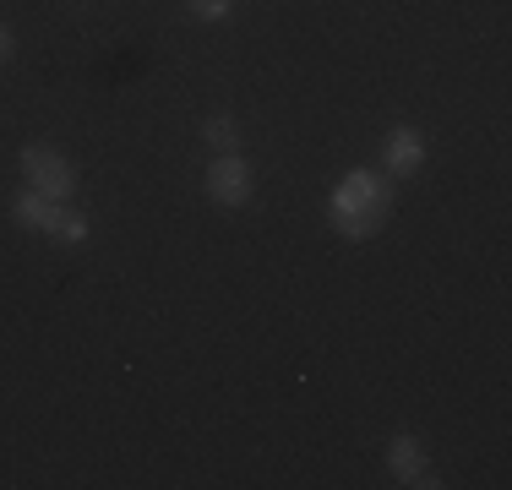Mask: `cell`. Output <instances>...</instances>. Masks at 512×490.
I'll list each match as a JSON object with an SVG mask.
<instances>
[{
    "instance_id": "6da1fadb",
    "label": "cell",
    "mask_w": 512,
    "mask_h": 490,
    "mask_svg": "<svg viewBox=\"0 0 512 490\" xmlns=\"http://www.w3.org/2000/svg\"><path fill=\"white\" fill-rule=\"evenodd\" d=\"M387 213H393V175L382 169H349L327 202V218L344 240H371L387 224Z\"/></svg>"
},
{
    "instance_id": "7a4b0ae2",
    "label": "cell",
    "mask_w": 512,
    "mask_h": 490,
    "mask_svg": "<svg viewBox=\"0 0 512 490\" xmlns=\"http://www.w3.org/2000/svg\"><path fill=\"white\" fill-rule=\"evenodd\" d=\"M22 175H28L33 191L50 196V202H66V196L77 191V169H71V158L60 153V147H50V142L22 147Z\"/></svg>"
},
{
    "instance_id": "3957f363",
    "label": "cell",
    "mask_w": 512,
    "mask_h": 490,
    "mask_svg": "<svg viewBox=\"0 0 512 490\" xmlns=\"http://www.w3.org/2000/svg\"><path fill=\"white\" fill-rule=\"evenodd\" d=\"M256 191L251 180V164L240 153H213V164H207V196H213L218 207H246Z\"/></svg>"
},
{
    "instance_id": "277c9868",
    "label": "cell",
    "mask_w": 512,
    "mask_h": 490,
    "mask_svg": "<svg viewBox=\"0 0 512 490\" xmlns=\"http://www.w3.org/2000/svg\"><path fill=\"white\" fill-rule=\"evenodd\" d=\"M387 469H393V480H398V485H420V490L442 485V480H431L425 447H420V436H409V431H398L393 441H387Z\"/></svg>"
},
{
    "instance_id": "5b68a950",
    "label": "cell",
    "mask_w": 512,
    "mask_h": 490,
    "mask_svg": "<svg viewBox=\"0 0 512 490\" xmlns=\"http://www.w3.org/2000/svg\"><path fill=\"white\" fill-rule=\"evenodd\" d=\"M382 175H414V169H420L425 164V137H420V131H414V126H393V131H387V142H382Z\"/></svg>"
},
{
    "instance_id": "8992f818",
    "label": "cell",
    "mask_w": 512,
    "mask_h": 490,
    "mask_svg": "<svg viewBox=\"0 0 512 490\" xmlns=\"http://www.w3.org/2000/svg\"><path fill=\"white\" fill-rule=\"evenodd\" d=\"M55 207H60V202H50V196H44V191H33V186L11 196V218H17V229H28V235H50Z\"/></svg>"
},
{
    "instance_id": "52a82bcc",
    "label": "cell",
    "mask_w": 512,
    "mask_h": 490,
    "mask_svg": "<svg viewBox=\"0 0 512 490\" xmlns=\"http://www.w3.org/2000/svg\"><path fill=\"white\" fill-rule=\"evenodd\" d=\"M88 213H77V207H55V218H50V240L60 245H82L88 240Z\"/></svg>"
},
{
    "instance_id": "ba28073f",
    "label": "cell",
    "mask_w": 512,
    "mask_h": 490,
    "mask_svg": "<svg viewBox=\"0 0 512 490\" xmlns=\"http://www.w3.org/2000/svg\"><path fill=\"white\" fill-rule=\"evenodd\" d=\"M202 142L213 147V153H235V147H240V131H235V120H229V115H213V120L202 126Z\"/></svg>"
},
{
    "instance_id": "9c48e42d",
    "label": "cell",
    "mask_w": 512,
    "mask_h": 490,
    "mask_svg": "<svg viewBox=\"0 0 512 490\" xmlns=\"http://www.w3.org/2000/svg\"><path fill=\"white\" fill-rule=\"evenodd\" d=\"M186 11L197 22H224L229 11H235V0H186Z\"/></svg>"
},
{
    "instance_id": "30bf717a",
    "label": "cell",
    "mask_w": 512,
    "mask_h": 490,
    "mask_svg": "<svg viewBox=\"0 0 512 490\" xmlns=\"http://www.w3.org/2000/svg\"><path fill=\"white\" fill-rule=\"evenodd\" d=\"M11 49H17V44H11V28H6V22H0V66H6V60H11Z\"/></svg>"
}]
</instances>
